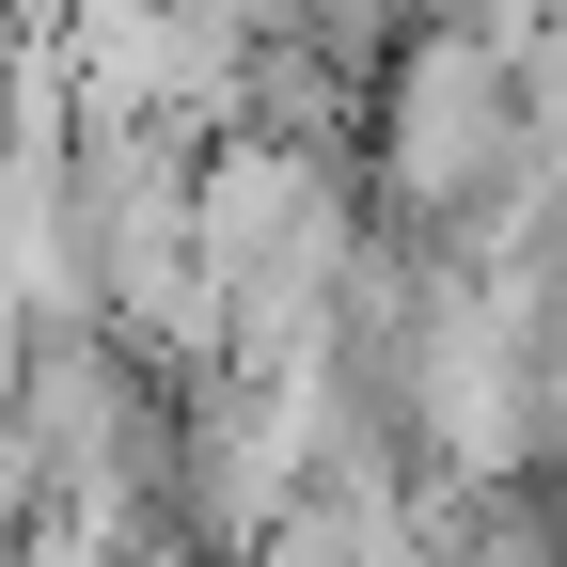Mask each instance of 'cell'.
Returning <instances> with one entry per match:
<instances>
[{"mask_svg": "<svg viewBox=\"0 0 567 567\" xmlns=\"http://www.w3.org/2000/svg\"><path fill=\"white\" fill-rule=\"evenodd\" d=\"M520 111H536V63L473 17H410L363 80V205L410 237H457L488 189L520 174Z\"/></svg>", "mask_w": 567, "mask_h": 567, "instance_id": "6da1fadb", "label": "cell"}, {"mask_svg": "<svg viewBox=\"0 0 567 567\" xmlns=\"http://www.w3.org/2000/svg\"><path fill=\"white\" fill-rule=\"evenodd\" d=\"M111 567H205V536H174V520H126V536H111Z\"/></svg>", "mask_w": 567, "mask_h": 567, "instance_id": "7a4b0ae2", "label": "cell"}, {"mask_svg": "<svg viewBox=\"0 0 567 567\" xmlns=\"http://www.w3.org/2000/svg\"><path fill=\"white\" fill-rule=\"evenodd\" d=\"M536 505H551V551H567V442L536 457Z\"/></svg>", "mask_w": 567, "mask_h": 567, "instance_id": "3957f363", "label": "cell"}, {"mask_svg": "<svg viewBox=\"0 0 567 567\" xmlns=\"http://www.w3.org/2000/svg\"><path fill=\"white\" fill-rule=\"evenodd\" d=\"M0 567H17V505H0Z\"/></svg>", "mask_w": 567, "mask_h": 567, "instance_id": "277c9868", "label": "cell"}]
</instances>
